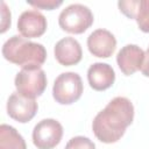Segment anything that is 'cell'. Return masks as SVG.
Segmentation results:
<instances>
[{
  "mask_svg": "<svg viewBox=\"0 0 149 149\" xmlns=\"http://www.w3.org/2000/svg\"><path fill=\"white\" fill-rule=\"evenodd\" d=\"M27 2H28V5H30L33 7H36L40 9H45V10H52L63 3L62 0H29Z\"/></svg>",
  "mask_w": 149,
  "mask_h": 149,
  "instance_id": "cell-16",
  "label": "cell"
},
{
  "mask_svg": "<svg viewBox=\"0 0 149 149\" xmlns=\"http://www.w3.org/2000/svg\"><path fill=\"white\" fill-rule=\"evenodd\" d=\"M2 56L6 61L23 68H41L47 59L43 44L29 41L23 36L13 35L2 45Z\"/></svg>",
  "mask_w": 149,
  "mask_h": 149,
  "instance_id": "cell-2",
  "label": "cell"
},
{
  "mask_svg": "<svg viewBox=\"0 0 149 149\" xmlns=\"http://www.w3.org/2000/svg\"><path fill=\"white\" fill-rule=\"evenodd\" d=\"M83 80L76 72H63L54 83L52 97L61 105H71L83 94Z\"/></svg>",
  "mask_w": 149,
  "mask_h": 149,
  "instance_id": "cell-4",
  "label": "cell"
},
{
  "mask_svg": "<svg viewBox=\"0 0 149 149\" xmlns=\"http://www.w3.org/2000/svg\"><path fill=\"white\" fill-rule=\"evenodd\" d=\"M141 72L143 76L149 77V48L144 52V58H143V63L141 66Z\"/></svg>",
  "mask_w": 149,
  "mask_h": 149,
  "instance_id": "cell-18",
  "label": "cell"
},
{
  "mask_svg": "<svg viewBox=\"0 0 149 149\" xmlns=\"http://www.w3.org/2000/svg\"><path fill=\"white\" fill-rule=\"evenodd\" d=\"M63 127L55 119H43L33 129V143L37 149H52L62 140Z\"/></svg>",
  "mask_w": 149,
  "mask_h": 149,
  "instance_id": "cell-6",
  "label": "cell"
},
{
  "mask_svg": "<svg viewBox=\"0 0 149 149\" xmlns=\"http://www.w3.org/2000/svg\"><path fill=\"white\" fill-rule=\"evenodd\" d=\"M87 80L93 90L105 91L114 84L115 72L109 64L97 62L88 68Z\"/></svg>",
  "mask_w": 149,
  "mask_h": 149,
  "instance_id": "cell-13",
  "label": "cell"
},
{
  "mask_svg": "<svg viewBox=\"0 0 149 149\" xmlns=\"http://www.w3.org/2000/svg\"><path fill=\"white\" fill-rule=\"evenodd\" d=\"M14 84L16 92L27 98L35 99L36 97H40L47 87V74L37 66L23 68L16 73Z\"/></svg>",
  "mask_w": 149,
  "mask_h": 149,
  "instance_id": "cell-5",
  "label": "cell"
},
{
  "mask_svg": "<svg viewBox=\"0 0 149 149\" xmlns=\"http://www.w3.org/2000/svg\"><path fill=\"white\" fill-rule=\"evenodd\" d=\"M1 6H2V20H1V33H5L9 27H10V12L7 8L6 3L3 1H1Z\"/></svg>",
  "mask_w": 149,
  "mask_h": 149,
  "instance_id": "cell-17",
  "label": "cell"
},
{
  "mask_svg": "<svg viewBox=\"0 0 149 149\" xmlns=\"http://www.w3.org/2000/svg\"><path fill=\"white\" fill-rule=\"evenodd\" d=\"M65 149H95V144L85 136H74L70 139Z\"/></svg>",
  "mask_w": 149,
  "mask_h": 149,
  "instance_id": "cell-15",
  "label": "cell"
},
{
  "mask_svg": "<svg viewBox=\"0 0 149 149\" xmlns=\"http://www.w3.org/2000/svg\"><path fill=\"white\" fill-rule=\"evenodd\" d=\"M6 107L8 115L21 123L30 121L38 109V105L35 99L27 98L19 92H13L9 95Z\"/></svg>",
  "mask_w": 149,
  "mask_h": 149,
  "instance_id": "cell-7",
  "label": "cell"
},
{
  "mask_svg": "<svg viewBox=\"0 0 149 149\" xmlns=\"http://www.w3.org/2000/svg\"><path fill=\"white\" fill-rule=\"evenodd\" d=\"M48 27L45 16L37 9H28L17 19V30L23 37L35 38L42 36Z\"/></svg>",
  "mask_w": 149,
  "mask_h": 149,
  "instance_id": "cell-8",
  "label": "cell"
},
{
  "mask_svg": "<svg viewBox=\"0 0 149 149\" xmlns=\"http://www.w3.org/2000/svg\"><path fill=\"white\" fill-rule=\"evenodd\" d=\"M118 6L127 17L137 22L140 30L149 33V0H121Z\"/></svg>",
  "mask_w": 149,
  "mask_h": 149,
  "instance_id": "cell-12",
  "label": "cell"
},
{
  "mask_svg": "<svg viewBox=\"0 0 149 149\" xmlns=\"http://www.w3.org/2000/svg\"><path fill=\"white\" fill-rule=\"evenodd\" d=\"M93 14L91 9L81 3H72L65 7L59 16V27L71 34H83L93 23Z\"/></svg>",
  "mask_w": 149,
  "mask_h": 149,
  "instance_id": "cell-3",
  "label": "cell"
},
{
  "mask_svg": "<svg viewBox=\"0 0 149 149\" xmlns=\"http://www.w3.org/2000/svg\"><path fill=\"white\" fill-rule=\"evenodd\" d=\"M144 58V51L136 44H126L116 55V63L121 72L126 76L141 70Z\"/></svg>",
  "mask_w": 149,
  "mask_h": 149,
  "instance_id": "cell-11",
  "label": "cell"
},
{
  "mask_svg": "<svg viewBox=\"0 0 149 149\" xmlns=\"http://www.w3.org/2000/svg\"><path fill=\"white\" fill-rule=\"evenodd\" d=\"M133 120V102L126 97H115L94 116L92 130L100 142L114 143L123 136Z\"/></svg>",
  "mask_w": 149,
  "mask_h": 149,
  "instance_id": "cell-1",
  "label": "cell"
},
{
  "mask_svg": "<svg viewBox=\"0 0 149 149\" xmlns=\"http://www.w3.org/2000/svg\"><path fill=\"white\" fill-rule=\"evenodd\" d=\"M87 48L93 56L108 58L116 48V38L107 29H95L87 37Z\"/></svg>",
  "mask_w": 149,
  "mask_h": 149,
  "instance_id": "cell-9",
  "label": "cell"
},
{
  "mask_svg": "<svg viewBox=\"0 0 149 149\" xmlns=\"http://www.w3.org/2000/svg\"><path fill=\"white\" fill-rule=\"evenodd\" d=\"M54 54L56 61L64 66L76 65L81 61L83 57L80 43L76 38L70 36L59 40L55 44Z\"/></svg>",
  "mask_w": 149,
  "mask_h": 149,
  "instance_id": "cell-10",
  "label": "cell"
},
{
  "mask_svg": "<svg viewBox=\"0 0 149 149\" xmlns=\"http://www.w3.org/2000/svg\"><path fill=\"white\" fill-rule=\"evenodd\" d=\"M0 149H27V144L14 127L2 123L0 126Z\"/></svg>",
  "mask_w": 149,
  "mask_h": 149,
  "instance_id": "cell-14",
  "label": "cell"
}]
</instances>
